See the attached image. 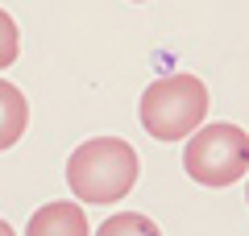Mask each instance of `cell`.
I'll return each mask as SVG.
<instances>
[{"instance_id": "277c9868", "label": "cell", "mask_w": 249, "mask_h": 236, "mask_svg": "<svg viewBox=\"0 0 249 236\" xmlns=\"http://www.w3.org/2000/svg\"><path fill=\"white\" fill-rule=\"evenodd\" d=\"M25 236H91L88 216H83V203H46L29 216Z\"/></svg>"}, {"instance_id": "9c48e42d", "label": "cell", "mask_w": 249, "mask_h": 236, "mask_svg": "<svg viewBox=\"0 0 249 236\" xmlns=\"http://www.w3.org/2000/svg\"><path fill=\"white\" fill-rule=\"evenodd\" d=\"M245 203H249V186H245Z\"/></svg>"}, {"instance_id": "8992f818", "label": "cell", "mask_w": 249, "mask_h": 236, "mask_svg": "<svg viewBox=\"0 0 249 236\" xmlns=\"http://www.w3.org/2000/svg\"><path fill=\"white\" fill-rule=\"evenodd\" d=\"M96 236H162L158 224H154L150 216H142V211H116V216H108L104 224H100Z\"/></svg>"}, {"instance_id": "6da1fadb", "label": "cell", "mask_w": 249, "mask_h": 236, "mask_svg": "<svg viewBox=\"0 0 249 236\" xmlns=\"http://www.w3.org/2000/svg\"><path fill=\"white\" fill-rule=\"evenodd\" d=\"M142 157L121 137H88L67 157V186L79 203H121L137 186Z\"/></svg>"}, {"instance_id": "3957f363", "label": "cell", "mask_w": 249, "mask_h": 236, "mask_svg": "<svg viewBox=\"0 0 249 236\" xmlns=\"http://www.w3.org/2000/svg\"><path fill=\"white\" fill-rule=\"evenodd\" d=\"M183 170L191 183L212 186V191L241 183L249 174V133L229 120L204 124L183 145Z\"/></svg>"}, {"instance_id": "30bf717a", "label": "cell", "mask_w": 249, "mask_h": 236, "mask_svg": "<svg viewBox=\"0 0 249 236\" xmlns=\"http://www.w3.org/2000/svg\"><path fill=\"white\" fill-rule=\"evenodd\" d=\"M133 4H142V0H133Z\"/></svg>"}, {"instance_id": "52a82bcc", "label": "cell", "mask_w": 249, "mask_h": 236, "mask_svg": "<svg viewBox=\"0 0 249 236\" xmlns=\"http://www.w3.org/2000/svg\"><path fill=\"white\" fill-rule=\"evenodd\" d=\"M21 54V34H17V21L9 17V13L0 9V70L13 67Z\"/></svg>"}, {"instance_id": "ba28073f", "label": "cell", "mask_w": 249, "mask_h": 236, "mask_svg": "<svg viewBox=\"0 0 249 236\" xmlns=\"http://www.w3.org/2000/svg\"><path fill=\"white\" fill-rule=\"evenodd\" d=\"M0 236H17V232H13V224H9V219H0Z\"/></svg>"}, {"instance_id": "5b68a950", "label": "cell", "mask_w": 249, "mask_h": 236, "mask_svg": "<svg viewBox=\"0 0 249 236\" xmlns=\"http://www.w3.org/2000/svg\"><path fill=\"white\" fill-rule=\"evenodd\" d=\"M29 124V104L9 79H0V149H13L21 137H25Z\"/></svg>"}, {"instance_id": "7a4b0ae2", "label": "cell", "mask_w": 249, "mask_h": 236, "mask_svg": "<svg viewBox=\"0 0 249 236\" xmlns=\"http://www.w3.org/2000/svg\"><path fill=\"white\" fill-rule=\"evenodd\" d=\"M208 108L212 104H208L204 79L191 75V70H178V75L154 79L150 87L142 91L137 116H142L145 133L154 141H178V137H191V133L204 129Z\"/></svg>"}]
</instances>
